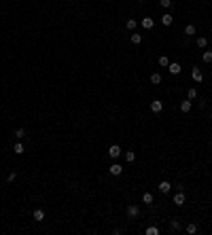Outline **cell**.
Listing matches in <instances>:
<instances>
[{
  "instance_id": "cell-24",
  "label": "cell",
  "mask_w": 212,
  "mask_h": 235,
  "mask_svg": "<svg viewBox=\"0 0 212 235\" xmlns=\"http://www.w3.org/2000/svg\"><path fill=\"white\" fill-rule=\"evenodd\" d=\"M201 59H204L206 64H212V51H204V55H201Z\"/></svg>"
},
{
  "instance_id": "cell-25",
  "label": "cell",
  "mask_w": 212,
  "mask_h": 235,
  "mask_svg": "<svg viewBox=\"0 0 212 235\" xmlns=\"http://www.w3.org/2000/svg\"><path fill=\"white\" fill-rule=\"evenodd\" d=\"M159 66H161V68H168V66H170V59L165 57V55H161V57H159Z\"/></svg>"
},
{
  "instance_id": "cell-7",
  "label": "cell",
  "mask_w": 212,
  "mask_h": 235,
  "mask_svg": "<svg viewBox=\"0 0 212 235\" xmlns=\"http://www.w3.org/2000/svg\"><path fill=\"white\" fill-rule=\"evenodd\" d=\"M151 110L159 115V112L164 110V102H159V100H153V102H151Z\"/></svg>"
},
{
  "instance_id": "cell-27",
  "label": "cell",
  "mask_w": 212,
  "mask_h": 235,
  "mask_svg": "<svg viewBox=\"0 0 212 235\" xmlns=\"http://www.w3.org/2000/svg\"><path fill=\"white\" fill-rule=\"evenodd\" d=\"M131 43H134V45H140L142 43V34H131Z\"/></svg>"
},
{
  "instance_id": "cell-19",
  "label": "cell",
  "mask_w": 212,
  "mask_h": 235,
  "mask_svg": "<svg viewBox=\"0 0 212 235\" xmlns=\"http://www.w3.org/2000/svg\"><path fill=\"white\" fill-rule=\"evenodd\" d=\"M125 161H127V163H134V161H136V153H134V151H127V153H125Z\"/></svg>"
},
{
  "instance_id": "cell-29",
  "label": "cell",
  "mask_w": 212,
  "mask_h": 235,
  "mask_svg": "<svg viewBox=\"0 0 212 235\" xmlns=\"http://www.w3.org/2000/svg\"><path fill=\"white\" fill-rule=\"evenodd\" d=\"M15 178H17V174H15V172H11V174H9V176H7V180H9V182H13V180H15Z\"/></svg>"
},
{
  "instance_id": "cell-12",
  "label": "cell",
  "mask_w": 212,
  "mask_h": 235,
  "mask_svg": "<svg viewBox=\"0 0 212 235\" xmlns=\"http://www.w3.org/2000/svg\"><path fill=\"white\" fill-rule=\"evenodd\" d=\"M32 216H34V220L43 223V220H45V210H40V208H38V210H34V214H32Z\"/></svg>"
},
{
  "instance_id": "cell-17",
  "label": "cell",
  "mask_w": 212,
  "mask_h": 235,
  "mask_svg": "<svg viewBox=\"0 0 212 235\" xmlns=\"http://www.w3.org/2000/svg\"><path fill=\"white\" fill-rule=\"evenodd\" d=\"M195 43H197V47H200V49H206V47H208V38H204V36H200Z\"/></svg>"
},
{
  "instance_id": "cell-22",
  "label": "cell",
  "mask_w": 212,
  "mask_h": 235,
  "mask_svg": "<svg viewBox=\"0 0 212 235\" xmlns=\"http://www.w3.org/2000/svg\"><path fill=\"white\" fill-rule=\"evenodd\" d=\"M185 34H187V36H193V34H195V25H193V24L185 25Z\"/></svg>"
},
{
  "instance_id": "cell-23",
  "label": "cell",
  "mask_w": 212,
  "mask_h": 235,
  "mask_svg": "<svg viewBox=\"0 0 212 235\" xmlns=\"http://www.w3.org/2000/svg\"><path fill=\"white\" fill-rule=\"evenodd\" d=\"M136 25H138L136 19H127V21H125V28H127V30H136Z\"/></svg>"
},
{
  "instance_id": "cell-5",
  "label": "cell",
  "mask_w": 212,
  "mask_h": 235,
  "mask_svg": "<svg viewBox=\"0 0 212 235\" xmlns=\"http://www.w3.org/2000/svg\"><path fill=\"white\" fill-rule=\"evenodd\" d=\"M180 70H182V66H180L178 61H172V64L168 66V72H170V74H180Z\"/></svg>"
},
{
  "instance_id": "cell-9",
  "label": "cell",
  "mask_w": 212,
  "mask_h": 235,
  "mask_svg": "<svg viewBox=\"0 0 212 235\" xmlns=\"http://www.w3.org/2000/svg\"><path fill=\"white\" fill-rule=\"evenodd\" d=\"M180 229H182L180 220H178V218H172V220H170V231H180Z\"/></svg>"
},
{
  "instance_id": "cell-18",
  "label": "cell",
  "mask_w": 212,
  "mask_h": 235,
  "mask_svg": "<svg viewBox=\"0 0 212 235\" xmlns=\"http://www.w3.org/2000/svg\"><path fill=\"white\" fill-rule=\"evenodd\" d=\"M151 83H153V85H159V83H161V74H159V72H153V74H151Z\"/></svg>"
},
{
  "instance_id": "cell-2",
  "label": "cell",
  "mask_w": 212,
  "mask_h": 235,
  "mask_svg": "<svg viewBox=\"0 0 212 235\" xmlns=\"http://www.w3.org/2000/svg\"><path fill=\"white\" fill-rule=\"evenodd\" d=\"M121 155H123V148H121L119 144H113V146L108 148V157H110V159H119Z\"/></svg>"
},
{
  "instance_id": "cell-10",
  "label": "cell",
  "mask_w": 212,
  "mask_h": 235,
  "mask_svg": "<svg viewBox=\"0 0 212 235\" xmlns=\"http://www.w3.org/2000/svg\"><path fill=\"white\" fill-rule=\"evenodd\" d=\"M180 112H191V100H182L180 102Z\"/></svg>"
},
{
  "instance_id": "cell-3",
  "label": "cell",
  "mask_w": 212,
  "mask_h": 235,
  "mask_svg": "<svg viewBox=\"0 0 212 235\" xmlns=\"http://www.w3.org/2000/svg\"><path fill=\"white\" fill-rule=\"evenodd\" d=\"M108 174H110V176H121V174H123V165L113 163L110 167H108Z\"/></svg>"
},
{
  "instance_id": "cell-11",
  "label": "cell",
  "mask_w": 212,
  "mask_h": 235,
  "mask_svg": "<svg viewBox=\"0 0 212 235\" xmlns=\"http://www.w3.org/2000/svg\"><path fill=\"white\" fill-rule=\"evenodd\" d=\"M140 24H142V28H144V30H151V28L155 25V21L151 19V17H144V19H142Z\"/></svg>"
},
{
  "instance_id": "cell-1",
  "label": "cell",
  "mask_w": 212,
  "mask_h": 235,
  "mask_svg": "<svg viewBox=\"0 0 212 235\" xmlns=\"http://www.w3.org/2000/svg\"><path fill=\"white\" fill-rule=\"evenodd\" d=\"M138 216H140V208H138L136 203L127 206V218H130V220H136Z\"/></svg>"
},
{
  "instance_id": "cell-6",
  "label": "cell",
  "mask_w": 212,
  "mask_h": 235,
  "mask_svg": "<svg viewBox=\"0 0 212 235\" xmlns=\"http://www.w3.org/2000/svg\"><path fill=\"white\" fill-rule=\"evenodd\" d=\"M185 201H187L185 193H182V191H178L176 195H174V206H185Z\"/></svg>"
},
{
  "instance_id": "cell-13",
  "label": "cell",
  "mask_w": 212,
  "mask_h": 235,
  "mask_svg": "<svg viewBox=\"0 0 212 235\" xmlns=\"http://www.w3.org/2000/svg\"><path fill=\"white\" fill-rule=\"evenodd\" d=\"M13 153H15V155H24V153H25V148H24V144H21V140H19L15 146H13Z\"/></svg>"
},
{
  "instance_id": "cell-8",
  "label": "cell",
  "mask_w": 212,
  "mask_h": 235,
  "mask_svg": "<svg viewBox=\"0 0 212 235\" xmlns=\"http://www.w3.org/2000/svg\"><path fill=\"white\" fill-rule=\"evenodd\" d=\"M191 76H193V81H195V83H201V81H204V74H201L200 68H193V70H191Z\"/></svg>"
},
{
  "instance_id": "cell-16",
  "label": "cell",
  "mask_w": 212,
  "mask_h": 235,
  "mask_svg": "<svg viewBox=\"0 0 212 235\" xmlns=\"http://www.w3.org/2000/svg\"><path fill=\"white\" fill-rule=\"evenodd\" d=\"M187 97L191 100V102H193V100H197V89H195V87H191V89L187 91Z\"/></svg>"
},
{
  "instance_id": "cell-20",
  "label": "cell",
  "mask_w": 212,
  "mask_h": 235,
  "mask_svg": "<svg viewBox=\"0 0 212 235\" xmlns=\"http://www.w3.org/2000/svg\"><path fill=\"white\" fill-rule=\"evenodd\" d=\"M142 203L151 206V203H153V195H151V193H144V195H142Z\"/></svg>"
},
{
  "instance_id": "cell-30",
  "label": "cell",
  "mask_w": 212,
  "mask_h": 235,
  "mask_svg": "<svg viewBox=\"0 0 212 235\" xmlns=\"http://www.w3.org/2000/svg\"><path fill=\"white\" fill-rule=\"evenodd\" d=\"M140 2H144V0H140Z\"/></svg>"
},
{
  "instance_id": "cell-4",
  "label": "cell",
  "mask_w": 212,
  "mask_h": 235,
  "mask_svg": "<svg viewBox=\"0 0 212 235\" xmlns=\"http://www.w3.org/2000/svg\"><path fill=\"white\" fill-rule=\"evenodd\" d=\"M157 188H159V193H170V191H172V184H170V182H168V180H161V182H159V184H157Z\"/></svg>"
},
{
  "instance_id": "cell-28",
  "label": "cell",
  "mask_w": 212,
  "mask_h": 235,
  "mask_svg": "<svg viewBox=\"0 0 212 235\" xmlns=\"http://www.w3.org/2000/svg\"><path fill=\"white\" fill-rule=\"evenodd\" d=\"M159 2H161L164 9H170V7H172V0H159Z\"/></svg>"
},
{
  "instance_id": "cell-26",
  "label": "cell",
  "mask_w": 212,
  "mask_h": 235,
  "mask_svg": "<svg viewBox=\"0 0 212 235\" xmlns=\"http://www.w3.org/2000/svg\"><path fill=\"white\" fill-rule=\"evenodd\" d=\"M144 233H146V235H159V227H149Z\"/></svg>"
},
{
  "instance_id": "cell-14",
  "label": "cell",
  "mask_w": 212,
  "mask_h": 235,
  "mask_svg": "<svg viewBox=\"0 0 212 235\" xmlns=\"http://www.w3.org/2000/svg\"><path fill=\"white\" fill-rule=\"evenodd\" d=\"M172 21H174V19H172L170 13H164V15H161V24L164 25H172Z\"/></svg>"
},
{
  "instance_id": "cell-21",
  "label": "cell",
  "mask_w": 212,
  "mask_h": 235,
  "mask_svg": "<svg viewBox=\"0 0 212 235\" xmlns=\"http://www.w3.org/2000/svg\"><path fill=\"white\" fill-rule=\"evenodd\" d=\"M13 136H15L17 140H24V136H25V129H24V127H19V129H15V133H13Z\"/></svg>"
},
{
  "instance_id": "cell-15",
  "label": "cell",
  "mask_w": 212,
  "mask_h": 235,
  "mask_svg": "<svg viewBox=\"0 0 212 235\" xmlns=\"http://www.w3.org/2000/svg\"><path fill=\"white\" fill-rule=\"evenodd\" d=\"M197 231H200V229H197V224H195V223H189L187 224V233L189 235H195Z\"/></svg>"
}]
</instances>
